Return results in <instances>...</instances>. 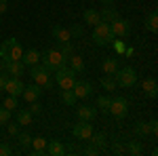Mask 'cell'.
<instances>
[{"label":"cell","instance_id":"cell-22","mask_svg":"<svg viewBox=\"0 0 158 156\" xmlns=\"http://www.w3.org/2000/svg\"><path fill=\"white\" fill-rule=\"evenodd\" d=\"M82 19H85V23H89V25H97L99 21H101V15H99V11H95V9H86V11L82 13Z\"/></svg>","mask_w":158,"mask_h":156},{"label":"cell","instance_id":"cell-10","mask_svg":"<svg viewBox=\"0 0 158 156\" xmlns=\"http://www.w3.org/2000/svg\"><path fill=\"white\" fill-rule=\"evenodd\" d=\"M72 135L78 137V139H91V135H93V124H91L89 120H80L78 124H74Z\"/></svg>","mask_w":158,"mask_h":156},{"label":"cell","instance_id":"cell-9","mask_svg":"<svg viewBox=\"0 0 158 156\" xmlns=\"http://www.w3.org/2000/svg\"><path fill=\"white\" fill-rule=\"evenodd\" d=\"M42 93H44V89H42L40 84L32 82V84H27V86H23V91H21V97H23L27 103H32V101H38Z\"/></svg>","mask_w":158,"mask_h":156},{"label":"cell","instance_id":"cell-16","mask_svg":"<svg viewBox=\"0 0 158 156\" xmlns=\"http://www.w3.org/2000/svg\"><path fill=\"white\" fill-rule=\"evenodd\" d=\"M68 68H72L76 74H82L86 65H85V59H82L78 53H72V55L68 57Z\"/></svg>","mask_w":158,"mask_h":156},{"label":"cell","instance_id":"cell-5","mask_svg":"<svg viewBox=\"0 0 158 156\" xmlns=\"http://www.w3.org/2000/svg\"><path fill=\"white\" fill-rule=\"evenodd\" d=\"M114 80H116V84L118 86H122V89H129V86H133L135 82H137V72H135L133 68H118L116 70V74H114Z\"/></svg>","mask_w":158,"mask_h":156},{"label":"cell","instance_id":"cell-13","mask_svg":"<svg viewBox=\"0 0 158 156\" xmlns=\"http://www.w3.org/2000/svg\"><path fill=\"white\" fill-rule=\"evenodd\" d=\"M23 86H25V84L21 82V78H15V76L4 80V91H9V95L19 97V95H21V91H23Z\"/></svg>","mask_w":158,"mask_h":156},{"label":"cell","instance_id":"cell-23","mask_svg":"<svg viewBox=\"0 0 158 156\" xmlns=\"http://www.w3.org/2000/svg\"><path fill=\"white\" fill-rule=\"evenodd\" d=\"M15 118H17V124H19V127H27V124H32V118H34V114H32L30 110H19Z\"/></svg>","mask_w":158,"mask_h":156},{"label":"cell","instance_id":"cell-43","mask_svg":"<svg viewBox=\"0 0 158 156\" xmlns=\"http://www.w3.org/2000/svg\"><path fill=\"white\" fill-rule=\"evenodd\" d=\"M133 53H135V51H133V47H127V48H124V53H122V55H127V57H131Z\"/></svg>","mask_w":158,"mask_h":156},{"label":"cell","instance_id":"cell-32","mask_svg":"<svg viewBox=\"0 0 158 156\" xmlns=\"http://www.w3.org/2000/svg\"><path fill=\"white\" fill-rule=\"evenodd\" d=\"M17 137H19V144H21L23 150H27V148L32 145V135H30V133H19Z\"/></svg>","mask_w":158,"mask_h":156},{"label":"cell","instance_id":"cell-36","mask_svg":"<svg viewBox=\"0 0 158 156\" xmlns=\"http://www.w3.org/2000/svg\"><path fill=\"white\" fill-rule=\"evenodd\" d=\"M72 53H74L72 42H65V44H61V55H63V57H70Z\"/></svg>","mask_w":158,"mask_h":156},{"label":"cell","instance_id":"cell-34","mask_svg":"<svg viewBox=\"0 0 158 156\" xmlns=\"http://www.w3.org/2000/svg\"><path fill=\"white\" fill-rule=\"evenodd\" d=\"M2 106H4L6 110H15V108H17V97H15V95H9L6 99H4V103H2Z\"/></svg>","mask_w":158,"mask_h":156},{"label":"cell","instance_id":"cell-35","mask_svg":"<svg viewBox=\"0 0 158 156\" xmlns=\"http://www.w3.org/2000/svg\"><path fill=\"white\" fill-rule=\"evenodd\" d=\"M11 120V110H6L4 106L0 108V124H6Z\"/></svg>","mask_w":158,"mask_h":156},{"label":"cell","instance_id":"cell-7","mask_svg":"<svg viewBox=\"0 0 158 156\" xmlns=\"http://www.w3.org/2000/svg\"><path fill=\"white\" fill-rule=\"evenodd\" d=\"M108 114H112L114 118H124L129 114V99L127 97H112Z\"/></svg>","mask_w":158,"mask_h":156},{"label":"cell","instance_id":"cell-8","mask_svg":"<svg viewBox=\"0 0 158 156\" xmlns=\"http://www.w3.org/2000/svg\"><path fill=\"white\" fill-rule=\"evenodd\" d=\"M110 27H112V34H114L116 38H127L129 34H131V23H129L127 19H122V17L110 21Z\"/></svg>","mask_w":158,"mask_h":156},{"label":"cell","instance_id":"cell-28","mask_svg":"<svg viewBox=\"0 0 158 156\" xmlns=\"http://www.w3.org/2000/svg\"><path fill=\"white\" fill-rule=\"evenodd\" d=\"M127 152L131 156H139V154H143V148H141L139 141H129L127 144Z\"/></svg>","mask_w":158,"mask_h":156},{"label":"cell","instance_id":"cell-38","mask_svg":"<svg viewBox=\"0 0 158 156\" xmlns=\"http://www.w3.org/2000/svg\"><path fill=\"white\" fill-rule=\"evenodd\" d=\"M114 48H116V53H118V55H122V53H124V48H127V44H124L122 40H114Z\"/></svg>","mask_w":158,"mask_h":156},{"label":"cell","instance_id":"cell-19","mask_svg":"<svg viewBox=\"0 0 158 156\" xmlns=\"http://www.w3.org/2000/svg\"><path fill=\"white\" fill-rule=\"evenodd\" d=\"M141 89H143V93H146L148 97H158V82L156 78H146L143 80V84H141Z\"/></svg>","mask_w":158,"mask_h":156},{"label":"cell","instance_id":"cell-39","mask_svg":"<svg viewBox=\"0 0 158 156\" xmlns=\"http://www.w3.org/2000/svg\"><path fill=\"white\" fill-rule=\"evenodd\" d=\"M6 131H9L11 137H17V135H19V124H9V127H6Z\"/></svg>","mask_w":158,"mask_h":156},{"label":"cell","instance_id":"cell-18","mask_svg":"<svg viewBox=\"0 0 158 156\" xmlns=\"http://www.w3.org/2000/svg\"><path fill=\"white\" fill-rule=\"evenodd\" d=\"M65 152V145H63V141L61 139H51V141H47V154L51 156H59Z\"/></svg>","mask_w":158,"mask_h":156},{"label":"cell","instance_id":"cell-41","mask_svg":"<svg viewBox=\"0 0 158 156\" xmlns=\"http://www.w3.org/2000/svg\"><path fill=\"white\" fill-rule=\"evenodd\" d=\"M9 9V4H6V0H0V15H4Z\"/></svg>","mask_w":158,"mask_h":156},{"label":"cell","instance_id":"cell-42","mask_svg":"<svg viewBox=\"0 0 158 156\" xmlns=\"http://www.w3.org/2000/svg\"><path fill=\"white\" fill-rule=\"evenodd\" d=\"M97 152H99V148H95V145H93V148H86V150H85V154H89V156L97 154Z\"/></svg>","mask_w":158,"mask_h":156},{"label":"cell","instance_id":"cell-27","mask_svg":"<svg viewBox=\"0 0 158 156\" xmlns=\"http://www.w3.org/2000/svg\"><path fill=\"white\" fill-rule=\"evenodd\" d=\"M61 101H63L65 106H74L78 99H76V95H74L72 89H61Z\"/></svg>","mask_w":158,"mask_h":156},{"label":"cell","instance_id":"cell-17","mask_svg":"<svg viewBox=\"0 0 158 156\" xmlns=\"http://www.w3.org/2000/svg\"><path fill=\"white\" fill-rule=\"evenodd\" d=\"M21 61L25 63V68H30V65L38 63V61H40V51H36V48H27V51H23Z\"/></svg>","mask_w":158,"mask_h":156},{"label":"cell","instance_id":"cell-2","mask_svg":"<svg viewBox=\"0 0 158 156\" xmlns=\"http://www.w3.org/2000/svg\"><path fill=\"white\" fill-rule=\"evenodd\" d=\"M23 55V47L17 38H9L0 44V59L2 61H19Z\"/></svg>","mask_w":158,"mask_h":156},{"label":"cell","instance_id":"cell-3","mask_svg":"<svg viewBox=\"0 0 158 156\" xmlns=\"http://www.w3.org/2000/svg\"><path fill=\"white\" fill-rule=\"evenodd\" d=\"M114 34H112V27L110 23L106 21H99L97 25H93V42L97 44V47H108L114 42Z\"/></svg>","mask_w":158,"mask_h":156},{"label":"cell","instance_id":"cell-25","mask_svg":"<svg viewBox=\"0 0 158 156\" xmlns=\"http://www.w3.org/2000/svg\"><path fill=\"white\" fill-rule=\"evenodd\" d=\"M99 15H101V21H106V23H110V21H114V19H118V17H120L118 11H116L114 6H106L103 11H99Z\"/></svg>","mask_w":158,"mask_h":156},{"label":"cell","instance_id":"cell-30","mask_svg":"<svg viewBox=\"0 0 158 156\" xmlns=\"http://www.w3.org/2000/svg\"><path fill=\"white\" fill-rule=\"evenodd\" d=\"M101 86H103L106 91H116L118 84H116V80H114V76H108V74H106V76L101 78Z\"/></svg>","mask_w":158,"mask_h":156},{"label":"cell","instance_id":"cell-14","mask_svg":"<svg viewBox=\"0 0 158 156\" xmlns=\"http://www.w3.org/2000/svg\"><path fill=\"white\" fill-rule=\"evenodd\" d=\"M76 112H78V118L80 120H95V116H97L99 110L95 108V106H89V103H82V106H78L76 108Z\"/></svg>","mask_w":158,"mask_h":156},{"label":"cell","instance_id":"cell-33","mask_svg":"<svg viewBox=\"0 0 158 156\" xmlns=\"http://www.w3.org/2000/svg\"><path fill=\"white\" fill-rule=\"evenodd\" d=\"M91 139H93V145H95V148H103V145H106V135H103V133H93Z\"/></svg>","mask_w":158,"mask_h":156},{"label":"cell","instance_id":"cell-44","mask_svg":"<svg viewBox=\"0 0 158 156\" xmlns=\"http://www.w3.org/2000/svg\"><path fill=\"white\" fill-rule=\"evenodd\" d=\"M4 80H6V76L0 74V91H4Z\"/></svg>","mask_w":158,"mask_h":156},{"label":"cell","instance_id":"cell-24","mask_svg":"<svg viewBox=\"0 0 158 156\" xmlns=\"http://www.w3.org/2000/svg\"><path fill=\"white\" fill-rule=\"evenodd\" d=\"M146 27L152 32V34H156L158 32V13L156 11H150L146 17Z\"/></svg>","mask_w":158,"mask_h":156},{"label":"cell","instance_id":"cell-15","mask_svg":"<svg viewBox=\"0 0 158 156\" xmlns=\"http://www.w3.org/2000/svg\"><path fill=\"white\" fill-rule=\"evenodd\" d=\"M51 34H53V38H55V40H57L59 44H65V42H72V36H70L68 27H61V25H53Z\"/></svg>","mask_w":158,"mask_h":156},{"label":"cell","instance_id":"cell-40","mask_svg":"<svg viewBox=\"0 0 158 156\" xmlns=\"http://www.w3.org/2000/svg\"><path fill=\"white\" fill-rule=\"evenodd\" d=\"M30 112H32V114H40V112H42V106H40L38 101H32V106H30Z\"/></svg>","mask_w":158,"mask_h":156},{"label":"cell","instance_id":"cell-29","mask_svg":"<svg viewBox=\"0 0 158 156\" xmlns=\"http://www.w3.org/2000/svg\"><path fill=\"white\" fill-rule=\"evenodd\" d=\"M110 99H112V97H108V95H99V97H97V101H95V108L101 110V112H108V108H110Z\"/></svg>","mask_w":158,"mask_h":156},{"label":"cell","instance_id":"cell-26","mask_svg":"<svg viewBox=\"0 0 158 156\" xmlns=\"http://www.w3.org/2000/svg\"><path fill=\"white\" fill-rule=\"evenodd\" d=\"M135 133L139 135V137H148V135H152V122H137L135 124Z\"/></svg>","mask_w":158,"mask_h":156},{"label":"cell","instance_id":"cell-20","mask_svg":"<svg viewBox=\"0 0 158 156\" xmlns=\"http://www.w3.org/2000/svg\"><path fill=\"white\" fill-rule=\"evenodd\" d=\"M32 145H34V150L30 152L32 156L47 154V139H44V137H32Z\"/></svg>","mask_w":158,"mask_h":156},{"label":"cell","instance_id":"cell-37","mask_svg":"<svg viewBox=\"0 0 158 156\" xmlns=\"http://www.w3.org/2000/svg\"><path fill=\"white\" fill-rule=\"evenodd\" d=\"M11 154H13L11 145H9V144H4V141H2V144H0V156H11Z\"/></svg>","mask_w":158,"mask_h":156},{"label":"cell","instance_id":"cell-11","mask_svg":"<svg viewBox=\"0 0 158 156\" xmlns=\"http://www.w3.org/2000/svg\"><path fill=\"white\" fill-rule=\"evenodd\" d=\"M72 91H74V95H76V99H86V97H91V93H93V84L86 82V80H76Z\"/></svg>","mask_w":158,"mask_h":156},{"label":"cell","instance_id":"cell-1","mask_svg":"<svg viewBox=\"0 0 158 156\" xmlns=\"http://www.w3.org/2000/svg\"><path fill=\"white\" fill-rule=\"evenodd\" d=\"M40 61L47 72H55L61 65H68V57H63L61 51H55V48H47L44 53H40Z\"/></svg>","mask_w":158,"mask_h":156},{"label":"cell","instance_id":"cell-4","mask_svg":"<svg viewBox=\"0 0 158 156\" xmlns=\"http://www.w3.org/2000/svg\"><path fill=\"white\" fill-rule=\"evenodd\" d=\"M55 82L59 84L61 89H72L74 82H76V72H74L72 68H68V65H61L55 70Z\"/></svg>","mask_w":158,"mask_h":156},{"label":"cell","instance_id":"cell-45","mask_svg":"<svg viewBox=\"0 0 158 156\" xmlns=\"http://www.w3.org/2000/svg\"><path fill=\"white\" fill-rule=\"evenodd\" d=\"M99 2H101L103 6H112V4H114V0H99Z\"/></svg>","mask_w":158,"mask_h":156},{"label":"cell","instance_id":"cell-6","mask_svg":"<svg viewBox=\"0 0 158 156\" xmlns=\"http://www.w3.org/2000/svg\"><path fill=\"white\" fill-rule=\"evenodd\" d=\"M30 76H32V80L36 84H40L42 89H51L53 86V80H51V74L42 68V65H38V63H34V65H30Z\"/></svg>","mask_w":158,"mask_h":156},{"label":"cell","instance_id":"cell-31","mask_svg":"<svg viewBox=\"0 0 158 156\" xmlns=\"http://www.w3.org/2000/svg\"><path fill=\"white\" fill-rule=\"evenodd\" d=\"M70 36L72 38H82L85 36V25H80V23H74V25H70Z\"/></svg>","mask_w":158,"mask_h":156},{"label":"cell","instance_id":"cell-21","mask_svg":"<svg viewBox=\"0 0 158 156\" xmlns=\"http://www.w3.org/2000/svg\"><path fill=\"white\" fill-rule=\"evenodd\" d=\"M101 70H103V74H108V76H114L116 70H118V61H116V57H106L103 63H101Z\"/></svg>","mask_w":158,"mask_h":156},{"label":"cell","instance_id":"cell-12","mask_svg":"<svg viewBox=\"0 0 158 156\" xmlns=\"http://www.w3.org/2000/svg\"><path fill=\"white\" fill-rule=\"evenodd\" d=\"M2 65H4L6 74H11V76H15V78H21V76L25 74V63L21 59L19 61H2Z\"/></svg>","mask_w":158,"mask_h":156}]
</instances>
